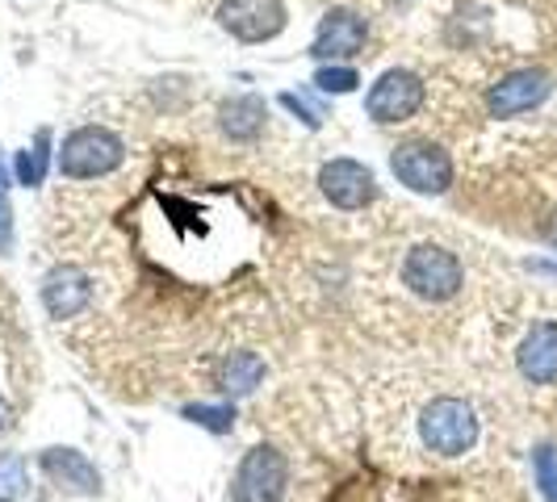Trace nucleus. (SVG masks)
Returning a JSON list of instances; mask_svg holds the SVG:
<instances>
[{"label": "nucleus", "instance_id": "obj_1", "mask_svg": "<svg viewBox=\"0 0 557 502\" xmlns=\"http://www.w3.org/2000/svg\"><path fill=\"white\" fill-rule=\"evenodd\" d=\"M478 436H482L478 411L457 393H441L419 411V440L432 456H445V461L466 456L474 452Z\"/></svg>", "mask_w": 557, "mask_h": 502}, {"label": "nucleus", "instance_id": "obj_2", "mask_svg": "<svg viewBox=\"0 0 557 502\" xmlns=\"http://www.w3.org/2000/svg\"><path fill=\"white\" fill-rule=\"evenodd\" d=\"M398 277L407 285V293H416L419 302H453L466 289V268L457 260V251H448L445 243H416L403 255Z\"/></svg>", "mask_w": 557, "mask_h": 502}, {"label": "nucleus", "instance_id": "obj_3", "mask_svg": "<svg viewBox=\"0 0 557 502\" xmlns=\"http://www.w3.org/2000/svg\"><path fill=\"white\" fill-rule=\"evenodd\" d=\"M126 164V142L110 126H76L55 147V167L67 180H101Z\"/></svg>", "mask_w": 557, "mask_h": 502}, {"label": "nucleus", "instance_id": "obj_4", "mask_svg": "<svg viewBox=\"0 0 557 502\" xmlns=\"http://www.w3.org/2000/svg\"><path fill=\"white\" fill-rule=\"evenodd\" d=\"M391 172L403 189H411L419 197H441L453 189V155L441 142L432 139H407L391 151Z\"/></svg>", "mask_w": 557, "mask_h": 502}, {"label": "nucleus", "instance_id": "obj_5", "mask_svg": "<svg viewBox=\"0 0 557 502\" xmlns=\"http://www.w3.org/2000/svg\"><path fill=\"white\" fill-rule=\"evenodd\" d=\"M428 101V84L411 67H386L364 92V117L377 126H403L411 122Z\"/></svg>", "mask_w": 557, "mask_h": 502}, {"label": "nucleus", "instance_id": "obj_6", "mask_svg": "<svg viewBox=\"0 0 557 502\" xmlns=\"http://www.w3.org/2000/svg\"><path fill=\"white\" fill-rule=\"evenodd\" d=\"M289 490V461L273 444H256L239 456L231 477V502H281Z\"/></svg>", "mask_w": 557, "mask_h": 502}, {"label": "nucleus", "instance_id": "obj_7", "mask_svg": "<svg viewBox=\"0 0 557 502\" xmlns=\"http://www.w3.org/2000/svg\"><path fill=\"white\" fill-rule=\"evenodd\" d=\"M319 193L327 197L335 210L357 214L364 205H373L377 176H373V167L352 160V155H335V160H327V164L319 167Z\"/></svg>", "mask_w": 557, "mask_h": 502}, {"label": "nucleus", "instance_id": "obj_8", "mask_svg": "<svg viewBox=\"0 0 557 502\" xmlns=\"http://www.w3.org/2000/svg\"><path fill=\"white\" fill-rule=\"evenodd\" d=\"M289 22L285 0H223L219 4V26L235 42H273Z\"/></svg>", "mask_w": 557, "mask_h": 502}, {"label": "nucleus", "instance_id": "obj_9", "mask_svg": "<svg viewBox=\"0 0 557 502\" xmlns=\"http://www.w3.org/2000/svg\"><path fill=\"white\" fill-rule=\"evenodd\" d=\"M369 42V22L357 9H327L319 17L314 42H310V59L319 63H344V59L361 55Z\"/></svg>", "mask_w": 557, "mask_h": 502}, {"label": "nucleus", "instance_id": "obj_10", "mask_svg": "<svg viewBox=\"0 0 557 502\" xmlns=\"http://www.w3.org/2000/svg\"><path fill=\"white\" fill-rule=\"evenodd\" d=\"M549 92H554L549 72L520 67V72H507L503 80H495L486 88V110H491V117H520V113L536 110Z\"/></svg>", "mask_w": 557, "mask_h": 502}, {"label": "nucleus", "instance_id": "obj_11", "mask_svg": "<svg viewBox=\"0 0 557 502\" xmlns=\"http://www.w3.org/2000/svg\"><path fill=\"white\" fill-rule=\"evenodd\" d=\"M38 298H42V310H47L55 323L76 318V314H84V310L92 306V277L84 273L81 264H55V268L42 277Z\"/></svg>", "mask_w": 557, "mask_h": 502}, {"label": "nucleus", "instance_id": "obj_12", "mask_svg": "<svg viewBox=\"0 0 557 502\" xmlns=\"http://www.w3.org/2000/svg\"><path fill=\"white\" fill-rule=\"evenodd\" d=\"M38 469L51 477L59 490H67V494H81V499H97L101 494V469L88 461V452H81V448H42L38 452Z\"/></svg>", "mask_w": 557, "mask_h": 502}, {"label": "nucleus", "instance_id": "obj_13", "mask_svg": "<svg viewBox=\"0 0 557 502\" xmlns=\"http://www.w3.org/2000/svg\"><path fill=\"white\" fill-rule=\"evenodd\" d=\"M516 368L529 386H554L557 381V323L541 318L532 323L520 348H516Z\"/></svg>", "mask_w": 557, "mask_h": 502}, {"label": "nucleus", "instance_id": "obj_14", "mask_svg": "<svg viewBox=\"0 0 557 502\" xmlns=\"http://www.w3.org/2000/svg\"><path fill=\"white\" fill-rule=\"evenodd\" d=\"M264 126H269V105L256 92L226 97L223 105H219V130H223V139L248 147V142H256L264 135Z\"/></svg>", "mask_w": 557, "mask_h": 502}, {"label": "nucleus", "instance_id": "obj_15", "mask_svg": "<svg viewBox=\"0 0 557 502\" xmlns=\"http://www.w3.org/2000/svg\"><path fill=\"white\" fill-rule=\"evenodd\" d=\"M264 361L256 352H226L223 364H219V390L235 402V398H248L264 386Z\"/></svg>", "mask_w": 557, "mask_h": 502}, {"label": "nucleus", "instance_id": "obj_16", "mask_svg": "<svg viewBox=\"0 0 557 502\" xmlns=\"http://www.w3.org/2000/svg\"><path fill=\"white\" fill-rule=\"evenodd\" d=\"M51 164H55V135H51V126H42L26 151H17V160H13V180L26 185V189H38V185H47Z\"/></svg>", "mask_w": 557, "mask_h": 502}, {"label": "nucleus", "instance_id": "obj_17", "mask_svg": "<svg viewBox=\"0 0 557 502\" xmlns=\"http://www.w3.org/2000/svg\"><path fill=\"white\" fill-rule=\"evenodd\" d=\"M181 415L197 423L201 431H214V436H226L231 427H235V402L226 398V402H194V406H185Z\"/></svg>", "mask_w": 557, "mask_h": 502}, {"label": "nucleus", "instance_id": "obj_18", "mask_svg": "<svg viewBox=\"0 0 557 502\" xmlns=\"http://www.w3.org/2000/svg\"><path fill=\"white\" fill-rule=\"evenodd\" d=\"M26 494H29L26 456L4 452V456H0V502H26Z\"/></svg>", "mask_w": 557, "mask_h": 502}, {"label": "nucleus", "instance_id": "obj_19", "mask_svg": "<svg viewBox=\"0 0 557 502\" xmlns=\"http://www.w3.org/2000/svg\"><path fill=\"white\" fill-rule=\"evenodd\" d=\"M310 84H314L319 92H327V97H348V92L361 88V76H357V67H348V63H323Z\"/></svg>", "mask_w": 557, "mask_h": 502}, {"label": "nucleus", "instance_id": "obj_20", "mask_svg": "<svg viewBox=\"0 0 557 502\" xmlns=\"http://www.w3.org/2000/svg\"><path fill=\"white\" fill-rule=\"evenodd\" d=\"M532 474H536V490L545 502H557V448L541 444L532 452Z\"/></svg>", "mask_w": 557, "mask_h": 502}, {"label": "nucleus", "instance_id": "obj_21", "mask_svg": "<svg viewBox=\"0 0 557 502\" xmlns=\"http://www.w3.org/2000/svg\"><path fill=\"white\" fill-rule=\"evenodd\" d=\"M277 101H281V105H285L289 113H294V117H302V122H307L310 130H319V126H323V110H319V105H310V101L302 97V92H281Z\"/></svg>", "mask_w": 557, "mask_h": 502}, {"label": "nucleus", "instance_id": "obj_22", "mask_svg": "<svg viewBox=\"0 0 557 502\" xmlns=\"http://www.w3.org/2000/svg\"><path fill=\"white\" fill-rule=\"evenodd\" d=\"M13 248V205H9V193H0V255Z\"/></svg>", "mask_w": 557, "mask_h": 502}, {"label": "nucleus", "instance_id": "obj_23", "mask_svg": "<svg viewBox=\"0 0 557 502\" xmlns=\"http://www.w3.org/2000/svg\"><path fill=\"white\" fill-rule=\"evenodd\" d=\"M532 273H545V277H557V260H529Z\"/></svg>", "mask_w": 557, "mask_h": 502}, {"label": "nucleus", "instance_id": "obj_24", "mask_svg": "<svg viewBox=\"0 0 557 502\" xmlns=\"http://www.w3.org/2000/svg\"><path fill=\"white\" fill-rule=\"evenodd\" d=\"M13 427V406H9V398L0 393V431H9Z\"/></svg>", "mask_w": 557, "mask_h": 502}, {"label": "nucleus", "instance_id": "obj_25", "mask_svg": "<svg viewBox=\"0 0 557 502\" xmlns=\"http://www.w3.org/2000/svg\"><path fill=\"white\" fill-rule=\"evenodd\" d=\"M9 185H13V167L0 160V193H9Z\"/></svg>", "mask_w": 557, "mask_h": 502}, {"label": "nucleus", "instance_id": "obj_26", "mask_svg": "<svg viewBox=\"0 0 557 502\" xmlns=\"http://www.w3.org/2000/svg\"><path fill=\"white\" fill-rule=\"evenodd\" d=\"M545 235H549V243H557V223L549 226V230H545Z\"/></svg>", "mask_w": 557, "mask_h": 502}]
</instances>
